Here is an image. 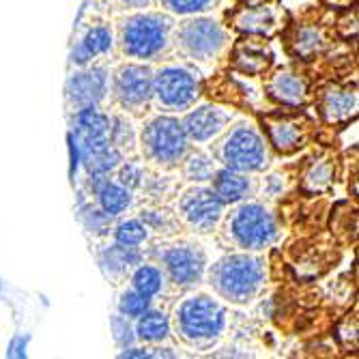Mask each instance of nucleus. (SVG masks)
I'll list each match as a JSON object with an SVG mask.
<instances>
[{
	"mask_svg": "<svg viewBox=\"0 0 359 359\" xmlns=\"http://www.w3.org/2000/svg\"><path fill=\"white\" fill-rule=\"evenodd\" d=\"M209 284L233 304L252 302L265 284V263L252 254H231L213 265Z\"/></svg>",
	"mask_w": 359,
	"mask_h": 359,
	"instance_id": "f257e3e1",
	"label": "nucleus"
},
{
	"mask_svg": "<svg viewBox=\"0 0 359 359\" xmlns=\"http://www.w3.org/2000/svg\"><path fill=\"white\" fill-rule=\"evenodd\" d=\"M177 330L187 344H211L226 330V308L209 295H191L177 308Z\"/></svg>",
	"mask_w": 359,
	"mask_h": 359,
	"instance_id": "f03ea898",
	"label": "nucleus"
},
{
	"mask_svg": "<svg viewBox=\"0 0 359 359\" xmlns=\"http://www.w3.org/2000/svg\"><path fill=\"white\" fill-rule=\"evenodd\" d=\"M170 39V20L159 13H136L121 28L123 50L132 58H155L164 52Z\"/></svg>",
	"mask_w": 359,
	"mask_h": 359,
	"instance_id": "7ed1b4c3",
	"label": "nucleus"
},
{
	"mask_svg": "<svg viewBox=\"0 0 359 359\" xmlns=\"http://www.w3.org/2000/svg\"><path fill=\"white\" fill-rule=\"evenodd\" d=\"M226 231L228 237L243 250H263L278 239L276 217L256 203L237 207L226 222Z\"/></svg>",
	"mask_w": 359,
	"mask_h": 359,
	"instance_id": "20e7f679",
	"label": "nucleus"
},
{
	"mask_svg": "<svg viewBox=\"0 0 359 359\" xmlns=\"http://www.w3.org/2000/svg\"><path fill=\"white\" fill-rule=\"evenodd\" d=\"M219 157L226 168L239 172H258L267 166V144L256 129L248 123L228 132L219 144Z\"/></svg>",
	"mask_w": 359,
	"mask_h": 359,
	"instance_id": "39448f33",
	"label": "nucleus"
},
{
	"mask_svg": "<svg viewBox=\"0 0 359 359\" xmlns=\"http://www.w3.org/2000/svg\"><path fill=\"white\" fill-rule=\"evenodd\" d=\"M198 93V78L185 65H164L153 76V97L168 112L187 110Z\"/></svg>",
	"mask_w": 359,
	"mask_h": 359,
	"instance_id": "423d86ee",
	"label": "nucleus"
},
{
	"mask_svg": "<svg viewBox=\"0 0 359 359\" xmlns=\"http://www.w3.org/2000/svg\"><path fill=\"white\" fill-rule=\"evenodd\" d=\"M142 147L144 153L157 164H177L187 151V134L183 123L172 116L153 118L142 132Z\"/></svg>",
	"mask_w": 359,
	"mask_h": 359,
	"instance_id": "0eeeda50",
	"label": "nucleus"
},
{
	"mask_svg": "<svg viewBox=\"0 0 359 359\" xmlns=\"http://www.w3.org/2000/svg\"><path fill=\"white\" fill-rule=\"evenodd\" d=\"M179 52L194 60H213L226 46L224 28L209 18H194L183 22L175 32Z\"/></svg>",
	"mask_w": 359,
	"mask_h": 359,
	"instance_id": "6e6552de",
	"label": "nucleus"
},
{
	"mask_svg": "<svg viewBox=\"0 0 359 359\" xmlns=\"http://www.w3.org/2000/svg\"><path fill=\"white\" fill-rule=\"evenodd\" d=\"M183 219L198 233H211L224 215V203L217 194L207 187H194L183 194L179 203Z\"/></svg>",
	"mask_w": 359,
	"mask_h": 359,
	"instance_id": "1a4fd4ad",
	"label": "nucleus"
},
{
	"mask_svg": "<svg viewBox=\"0 0 359 359\" xmlns=\"http://www.w3.org/2000/svg\"><path fill=\"white\" fill-rule=\"evenodd\" d=\"M114 95L125 108H142L153 97V74L144 65H123L114 74Z\"/></svg>",
	"mask_w": 359,
	"mask_h": 359,
	"instance_id": "9d476101",
	"label": "nucleus"
},
{
	"mask_svg": "<svg viewBox=\"0 0 359 359\" xmlns=\"http://www.w3.org/2000/svg\"><path fill=\"white\" fill-rule=\"evenodd\" d=\"M161 258H164V267L170 273L172 282L181 286L198 284L205 276L207 260L203 250H198V245H189V243L172 245L164 252Z\"/></svg>",
	"mask_w": 359,
	"mask_h": 359,
	"instance_id": "9b49d317",
	"label": "nucleus"
},
{
	"mask_svg": "<svg viewBox=\"0 0 359 359\" xmlns=\"http://www.w3.org/2000/svg\"><path fill=\"white\" fill-rule=\"evenodd\" d=\"M76 134L82 157L110 147V118L95 110V106L80 108L76 114Z\"/></svg>",
	"mask_w": 359,
	"mask_h": 359,
	"instance_id": "f8f14e48",
	"label": "nucleus"
},
{
	"mask_svg": "<svg viewBox=\"0 0 359 359\" xmlns=\"http://www.w3.org/2000/svg\"><path fill=\"white\" fill-rule=\"evenodd\" d=\"M228 123H231V114L226 110L217 106H201L185 116L183 129L194 142H209L224 132Z\"/></svg>",
	"mask_w": 359,
	"mask_h": 359,
	"instance_id": "ddd939ff",
	"label": "nucleus"
},
{
	"mask_svg": "<svg viewBox=\"0 0 359 359\" xmlns=\"http://www.w3.org/2000/svg\"><path fill=\"white\" fill-rule=\"evenodd\" d=\"M108 90V76L106 69H88L74 74V78L67 84V97L76 108H88L97 106Z\"/></svg>",
	"mask_w": 359,
	"mask_h": 359,
	"instance_id": "4468645a",
	"label": "nucleus"
},
{
	"mask_svg": "<svg viewBox=\"0 0 359 359\" xmlns=\"http://www.w3.org/2000/svg\"><path fill=\"white\" fill-rule=\"evenodd\" d=\"M211 181H213V191L217 194V198L224 205H237L250 198L252 183L245 177V172H239L233 168H222L213 172Z\"/></svg>",
	"mask_w": 359,
	"mask_h": 359,
	"instance_id": "2eb2a0df",
	"label": "nucleus"
},
{
	"mask_svg": "<svg viewBox=\"0 0 359 359\" xmlns=\"http://www.w3.org/2000/svg\"><path fill=\"white\" fill-rule=\"evenodd\" d=\"M112 48V30L108 26H95L86 32V37L74 52V62L86 65L90 58L100 56Z\"/></svg>",
	"mask_w": 359,
	"mask_h": 359,
	"instance_id": "dca6fc26",
	"label": "nucleus"
},
{
	"mask_svg": "<svg viewBox=\"0 0 359 359\" xmlns=\"http://www.w3.org/2000/svg\"><path fill=\"white\" fill-rule=\"evenodd\" d=\"M97 198H100L102 211L108 213L110 217L121 215L132 207V191L125 185L112 181H102V185L97 187Z\"/></svg>",
	"mask_w": 359,
	"mask_h": 359,
	"instance_id": "f3484780",
	"label": "nucleus"
},
{
	"mask_svg": "<svg viewBox=\"0 0 359 359\" xmlns=\"http://www.w3.org/2000/svg\"><path fill=\"white\" fill-rule=\"evenodd\" d=\"M269 90L276 100H280L282 104H288V106H297L306 100V84L295 74H278L271 80Z\"/></svg>",
	"mask_w": 359,
	"mask_h": 359,
	"instance_id": "a211bd4d",
	"label": "nucleus"
},
{
	"mask_svg": "<svg viewBox=\"0 0 359 359\" xmlns=\"http://www.w3.org/2000/svg\"><path fill=\"white\" fill-rule=\"evenodd\" d=\"M136 334L144 342H161L170 336V320L166 314L147 310L144 314L138 316Z\"/></svg>",
	"mask_w": 359,
	"mask_h": 359,
	"instance_id": "6ab92c4d",
	"label": "nucleus"
},
{
	"mask_svg": "<svg viewBox=\"0 0 359 359\" xmlns=\"http://www.w3.org/2000/svg\"><path fill=\"white\" fill-rule=\"evenodd\" d=\"M357 108V95L353 90H342V88H334L325 95V102H323V110L325 116L330 121H340L346 118L355 112Z\"/></svg>",
	"mask_w": 359,
	"mask_h": 359,
	"instance_id": "aec40b11",
	"label": "nucleus"
},
{
	"mask_svg": "<svg viewBox=\"0 0 359 359\" xmlns=\"http://www.w3.org/2000/svg\"><path fill=\"white\" fill-rule=\"evenodd\" d=\"M269 138L276 144V149H280L282 153H290L297 147H302V127L295 123H286V121H278L269 125Z\"/></svg>",
	"mask_w": 359,
	"mask_h": 359,
	"instance_id": "412c9836",
	"label": "nucleus"
},
{
	"mask_svg": "<svg viewBox=\"0 0 359 359\" xmlns=\"http://www.w3.org/2000/svg\"><path fill=\"white\" fill-rule=\"evenodd\" d=\"M121 161H123V155L116 147H106L102 151H97L93 155H86L84 157V164L88 168V172L93 177H104L112 170H116L121 166Z\"/></svg>",
	"mask_w": 359,
	"mask_h": 359,
	"instance_id": "4be33fe9",
	"label": "nucleus"
},
{
	"mask_svg": "<svg viewBox=\"0 0 359 359\" xmlns=\"http://www.w3.org/2000/svg\"><path fill=\"white\" fill-rule=\"evenodd\" d=\"M132 284H134V290L142 292V295L155 297L157 292L164 288V273L153 265H142L134 271Z\"/></svg>",
	"mask_w": 359,
	"mask_h": 359,
	"instance_id": "5701e85b",
	"label": "nucleus"
},
{
	"mask_svg": "<svg viewBox=\"0 0 359 359\" xmlns=\"http://www.w3.org/2000/svg\"><path fill=\"white\" fill-rule=\"evenodd\" d=\"M149 237V226L142 222V219H127V222H121L114 231V239L116 243L121 245H127V248H138L147 241Z\"/></svg>",
	"mask_w": 359,
	"mask_h": 359,
	"instance_id": "b1692460",
	"label": "nucleus"
},
{
	"mask_svg": "<svg viewBox=\"0 0 359 359\" xmlns=\"http://www.w3.org/2000/svg\"><path fill=\"white\" fill-rule=\"evenodd\" d=\"M138 260H140V256H138L136 248H127L121 243H116L112 250H108L104 254V265H108L110 271H114V273H123L127 269H132L134 265H138Z\"/></svg>",
	"mask_w": 359,
	"mask_h": 359,
	"instance_id": "393cba45",
	"label": "nucleus"
},
{
	"mask_svg": "<svg viewBox=\"0 0 359 359\" xmlns=\"http://www.w3.org/2000/svg\"><path fill=\"white\" fill-rule=\"evenodd\" d=\"M151 308V297L142 295L138 290H125L121 299H118V312L125 318H138L140 314H144Z\"/></svg>",
	"mask_w": 359,
	"mask_h": 359,
	"instance_id": "a878e982",
	"label": "nucleus"
},
{
	"mask_svg": "<svg viewBox=\"0 0 359 359\" xmlns=\"http://www.w3.org/2000/svg\"><path fill=\"white\" fill-rule=\"evenodd\" d=\"M237 24L250 32H267L273 26V15L269 9H245L241 11Z\"/></svg>",
	"mask_w": 359,
	"mask_h": 359,
	"instance_id": "bb28decb",
	"label": "nucleus"
},
{
	"mask_svg": "<svg viewBox=\"0 0 359 359\" xmlns=\"http://www.w3.org/2000/svg\"><path fill=\"white\" fill-rule=\"evenodd\" d=\"M215 172V164L209 155L203 153H196L187 159L185 164V177L189 181H209Z\"/></svg>",
	"mask_w": 359,
	"mask_h": 359,
	"instance_id": "cd10ccee",
	"label": "nucleus"
},
{
	"mask_svg": "<svg viewBox=\"0 0 359 359\" xmlns=\"http://www.w3.org/2000/svg\"><path fill=\"white\" fill-rule=\"evenodd\" d=\"M110 144H114L116 149L134 144V129L123 116H116L110 121Z\"/></svg>",
	"mask_w": 359,
	"mask_h": 359,
	"instance_id": "c85d7f7f",
	"label": "nucleus"
},
{
	"mask_svg": "<svg viewBox=\"0 0 359 359\" xmlns=\"http://www.w3.org/2000/svg\"><path fill=\"white\" fill-rule=\"evenodd\" d=\"M213 0H161L168 11L179 13V15H194V13H201L205 9L211 7Z\"/></svg>",
	"mask_w": 359,
	"mask_h": 359,
	"instance_id": "c756f323",
	"label": "nucleus"
},
{
	"mask_svg": "<svg viewBox=\"0 0 359 359\" xmlns=\"http://www.w3.org/2000/svg\"><path fill=\"white\" fill-rule=\"evenodd\" d=\"M112 330H114V340H116L123 348L134 342L132 327H129V323H127V318H125L123 314L112 318Z\"/></svg>",
	"mask_w": 359,
	"mask_h": 359,
	"instance_id": "7c9ffc66",
	"label": "nucleus"
},
{
	"mask_svg": "<svg viewBox=\"0 0 359 359\" xmlns=\"http://www.w3.org/2000/svg\"><path fill=\"white\" fill-rule=\"evenodd\" d=\"M142 179H144L142 168L132 164V161H127V164L123 166V170H121V185H125L127 189H136V187L142 185Z\"/></svg>",
	"mask_w": 359,
	"mask_h": 359,
	"instance_id": "2f4dec72",
	"label": "nucleus"
},
{
	"mask_svg": "<svg viewBox=\"0 0 359 359\" xmlns=\"http://www.w3.org/2000/svg\"><path fill=\"white\" fill-rule=\"evenodd\" d=\"M320 46V39H318V32L316 30H304L302 32V41H297V50L302 54H310V52H316Z\"/></svg>",
	"mask_w": 359,
	"mask_h": 359,
	"instance_id": "473e14b6",
	"label": "nucleus"
},
{
	"mask_svg": "<svg viewBox=\"0 0 359 359\" xmlns=\"http://www.w3.org/2000/svg\"><path fill=\"white\" fill-rule=\"evenodd\" d=\"M121 357H151V353L144 351V348H127L125 346V351L121 353Z\"/></svg>",
	"mask_w": 359,
	"mask_h": 359,
	"instance_id": "72a5a7b5",
	"label": "nucleus"
},
{
	"mask_svg": "<svg viewBox=\"0 0 359 359\" xmlns=\"http://www.w3.org/2000/svg\"><path fill=\"white\" fill-rule=\"evenodd\" d=\"M149 3H151V0H125V5L127 7H134V9H142Z\"/></svg>",
	"mask_w": 359,
	"mask_h": 359,
	"instance_id": "f704fd0d",
	"label": "nucleus"
}]
</instances>
